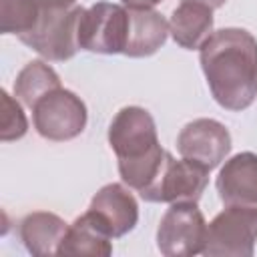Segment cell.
I'll return each mask as SVG.
<instances>
[{
    "mask_svg": "<svg viewBox=\"0 0 257 257\" xmlns=\"http://www.w3.org/2000/svg\"><path fill=\"white\" fill-rule=\"evenodd\" d=\"M213 10L197 2H181L169 20V34L187 50H199L203 42L213 34Z\"/></svg>",
    "mask_w": 257,
    "mask_h": 257,
    "instance_id": "5bb4252c",
    "label": "cell"
},
{
    "mask_svg": "<svg viewBox=\"0 0 257 257\" xmlns=\"http://www.w3.org/2000/svg\"><path fill=\"white\" fill-rule=\"evenodd\" d=\"M207 183H209L207 167L185 157L177 161L171 153H167L157 179L139 195L149 203H179V201L197 203L205 193Z\"/></svg>",
    "mask_w": 257,
    "mask_h": 257,
    "instance_id": "ba28073f",
    "label": "cell"
},
{
    "mask_svg": "<svg viewBox=\"0 0 257 257\" xmlns=\"http://www.w3.org/2000/svg\"><path fill=\"white\" fill-rule=\"evenodd\" d=\"M161 0H122L124 8H131V10H149V8H155Z\"/></svg>",
    "mask_w": 257,
    "mask_h": 257,
    "instance_id": "d6986e66",
    "label": "cell"
},
{
    "mask_svg": "<svg viewBox=\"0 0 257 257\" xmlns=\"http://www.w3.org/2000/svg\"><path fill=\"white\" fill-rule=\"evenodd\" d=\"M88 120L84 100L68 88H56L44 94L32 106V122L36 133L54 143L76 139Z\"/></svg>",
    "mask_w": 257,
    "mask_h": 257,
    "instance_id": "5b68a950",
    "label": "cell"
},
{
    "mask_svg": "<svg viewBox=\"0 0 257 257\" xmlns=\"http://www.w3.org/2000/svg\"><path fill=\"white\" fill-rule=\"evenodd\" d=\"M112 237L104 225L86 211L76 217L62 239L58 255H90V257H108L112 253Z\"/></svg>",
    "mask_w": 257,
    "mask_h": 257,
    "instance_id": "9a60e30c",
    "label": "cell"
},
{
    "mask_svg": "<svg viewBox=\"0 0 257 257\" xmlns=\"http://www.w3.org/2000/svg\"><path fill=\"white\" fill-rule=\"evenodd\" d=\"M46 8H70L76 4V0H40Z\"/></svg>",
    "mask_w": 257,
    "mask_h": 257,
    "instance_id": "ffe728a7",
    "label": "cell"
},
{
    "mask_svg": "<svg viewBox=\"0 0 257 257\" xmlns=\"http://www.w3.org/2000/svg\"><path fill=\"white\" fill-rule=\"evenodd\" d=\"M60 88V78L44 60L28 62L14 80V96L28 108H32L44 94Z\"/></svg>",
    "mask_w": 257,
    "mask_h": 257,
    "instance_id": "2e32d148",
    "label": "cell"
},
{
    "mask_svg": "<svg viewBox=\"0 0 257 257\" xmlns=\"http://www.w3.org/2000/svg\"><path fill=\"white\" fill-rule=\"evenodd\" d=\"M108 145L116 155L122 183L137 193L157 179L167 157L155 118L143 106H124L114 114L108 126Z\"/></svg>",
    "mask_w": 257,
    "mask_h": 257,
    "instance_id": "7a4b0ae2",
    "label": "cell"
},
{
    "mask_svg": "<svg viewBox=\"0 0 257 257\" xmlns=\"http://www.w3.org/2000/svg\"><path fill=\"white\" fill-rule=\"evenodd\" d=\"M84 8H50L44 10L36 26L18 36L22 44L38 52L42 58L52 62H64L78 50V20Z\"/></svg>",
    "mask_w": 257,
    "mask_h": 257,
    "instance_id": "277c9868",
    "label": "cell"
},
{
    "mask_svg": "<svg viewBox=\"0 0 257 257\" xmlns=\"http://www.w3.org/2000/svg\"><path fill=\"white\" fill-rule=\"evenodd\" d=\"M128 10V34H126V46L124 56L131 58H143L155 54L169 36V20L149 8V10Z\"/></svg>",
    "mask_w": 257,
    "mask_h": 257,
    "instance_id": "4fadbf2b",
    "label": "cell"
},
{
    "mask_svg": "<svg viewBox=\"0 0 257 257\" xmlns=\"http://www.w3.org/2000/svg\"><path fill=\"white\" fill-rule=\"evenodd\" d=\"M128 10L112 2L84 8L78 20V48L96 54H120L126 46Z\"/></svg>",
    "mask_w": 257,
    "mask_h": 257,
    "instance_id": "52a82bcc",
    "label": "cell"
},
{
    "mask_svg": "<svg viewBox=\"0 0 257 257\" xmlns=\"http://www.w3.org/2000/svg\"><path fill=\"white\" fill-rule=\"evenodd\" d=\"M199 62L219 106L239 112L257 96V38L245 28L215 30L199 48Z\"/></svg>",
    "mask_w": 257,
    "mask_h": 257,
    "instance_id": "6da1fadb",
    "label": "cell"
},
{
    "mask_svg": "<svg viewBox=\"0 0 257 257\" xmlns=\"http://www.w3.org/2000/svg\"><path fill=\"white\" fill-rule=\"evenodd\" d=\"M257 243V205H227L207 225L203 255L251 257Z\"/></svg>",
    "mask_w": 257,
    "mask_h": 257,
    "instance_id": "3957f363",
    "label": "cell"
},
{
    "mask_svg": "<svg viewBox=\"0 0 257 257\" xmlns=\"http://www.w3.org/2000/svg\"><path fill=\"white\" fill-rule=\"evenodd\" d=\"M88 211L104 225L112 239L133 231L139 221V203L120 183H108L100 187L90 199Z\"/></svg>",
    "mask_w": 257,
    "mask_h": 257,
    "instance_id": "30bf717a",
    "label": "cell"
},
{
    "mask_svg": "<svg viewBox=\"0 0 257 257\" xmlns=\"http://www.w3.org/2000/svg\"><path fill=\"white\" fill-rule=\"evenodd\" d=\"M231 133L215 118H195L187 122L177 137L181 157L197 161L209 171L219 167L231 153Z\"/></svg>",
    "mask_w": 257,
    "mask_h": 257,
    "instance_id": "9c48e42d",
    "label": "cell"
},
{
    "mask_svg": "<svg viewBox=\"0 0 257 257\" xmlns=\"http://www.w3.org/2000/svg\"><path fill=\"white\" fill-rule=\"evenodd\" d=\"M66 231H68V223L62 217L48 211L28 213L18 227V235L26 251L38 257L58 255Z\"/></svg>",
    "mask_w": 257,
    "mask_h": 257,
    "instance_id": "7c38bea8",
    "label": "cell"
},
{
    "mask_svg": "<svg viewBox=\"0 0 257 257\" xmlns=\"http://www.w3.org/2000/svg\"><path fill=\"white\" fill-rule=\"evenodd\" d=\"M0 100H2V128H0L2 143L22 139L28 131V120H26L20 100L10 96L8 90L0 92Z\"/></svg>",
    "mask_w": 257,
    "mask_h": 257,
    "instance_id": "ac0fdd59",
    "label": "cell"
},
{
    "mask_svg": "<svg viewBox=\"0 0 257 257\" xmlns=\"http://www.w3.org/2000/svg\"><path fill=\"white\" fill-rule=\"evenodd\" d=\"M46 8L40 0H0V30L2 34L22 36L30 32Z\"/></svg>",
    "mask_w": 257,
    "mask_h": 257,
    "instance_id": "e0dca14e",
    "label": "cell"
},
{
    "mask_svg": "<svg viewBox=\"0 0 257 257\" xmlns=\"http://www.w3.org/2000/svg\"><path fill=\"white\" fill-rule=\"evenodd\" d=\"M207 223L193 201L171 203L157 229V249L165 257H191L203 253Z\"/></svg>",
    "mask_w": 257,
    "mask_h": 257,
    "instance_id": "8992f818",
    "label": "cell"
},
{
    "mask_svg": "<svg viewBox=\"0 0 257 257\" xmlns=\"http://www.w3.org/2000/svg\"><path fill=\"white\" fill-rule=\"evenodd\" d=\"M181 2H197V4H205V6H209L211 10H217V8H221L227 0H181Z\"/></svg>",
    "mask_w": 257,
    "mask_h": 257,
    "instance_id": "44dd1931",
    "label": "cell"
},
{
    "mask_svg": "<svg viewBox=\"0 0 257 257\" xmlns=\"http://www.w3.org/2000/svg\"><path fill=\"white\" fill-rule=\"evenodd\" d=\"M215 187L223 205H257V155L245 151L227 159Z\"/></svg>",
    "mask_w": 257,
    "mask_h": 257,
    "instance_id": "8fae6325",
    "label": "cell"
}]
</instances>
